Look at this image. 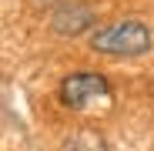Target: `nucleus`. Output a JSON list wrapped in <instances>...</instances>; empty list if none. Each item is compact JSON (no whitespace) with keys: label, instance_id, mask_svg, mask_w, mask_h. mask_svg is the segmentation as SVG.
<instances>
[{"label":"nucleus","instance_id":"nucleus-3","mask_svg":"<svg viewBox=\"0 0 154 151\" xmlns=\"http://www.w3.org/2000/svg\"><path fill=\"white\" fill-rule=\"evenodd\" d=\"M94 20V14H91V7L87 4H77V0H64V4L54 10V30L57 34H81V30H87V24Z\"/></svg>","mask_w":154,"mask_h":151},{"label":"nucleus","instance_id":"nucleus-2","mask_svg":"<svg viewBox=\"0 0 154 151\" xmlns=\"http://www.w3.org/2000/svg\"><path fill=\"white\" fill-rule=\"evenodd\" d=\"M107 94H111V84L100 74H70L60 84V101L74 111H84V108L97 104V101H104Z\"/></svg>","mask_w":154,"mask_h":151},{"label":"nucleus","instance_id":"nucleus-1","mask_svg":"<svg viewBox=\"0 0 154 151\" xmlns=\"http://www.w3.org/2000/svg\"><path fill=\"white\" fill-rule=\"evenodd\" d=\"M151 44H154V34H151L147 24H141V20H117V24L97 27L91 34V47L100 50V54H111V57L147 54Z\"/></svg>","mask_w":154,"mask_h":151}]
</instances>
